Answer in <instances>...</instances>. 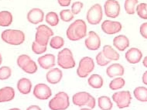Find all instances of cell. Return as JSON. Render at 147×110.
Listing matches in <instances>:
<instances>
[{"label":"cell","mask_w":147,"mask_h":110,"mask_svg":"<svg viewBox=\"0 0 147 110\" xmlns=\"http://www.w3.org/2000/svg\"><path fill=\"white\" fill-rule=\"evenodd\" d=\"M67 37L71 41H78L87 35V25L83 20H77L67 30Z\"/></svg>","instance_id":"cell-1"},{"label":"cell","mask_w":147,"mask_h":110,"mask_svg":"<svg viewBox=\"0 0 147 110\" xmlns=\"http://www.w3.org/2000/svg\"><path fill=\"white\" fill-rule=\"evenodd\" d=\"M1 38L5 43L10 45H21L25 41V34L19 30H5L1 34Z\"/></svg>","instance_id":"cell-2"},{"label":"cell","mask_w":147,"mask_h":110,"mask_svg":"<svg viewBox=\"0 0 147 110\" xmlns=\"http://www.w3.org/2000/svg\"><path fill=\"white\" fill-rule=\"evenodd\" d=\"M48 105L51 110H66L70 105L68 95L64 92L57 93L49 102Z\"/></svg>","instance_id":"cell-3"},{"label":"cell","mask_w":147,"mask_h":110,"mask_svg":"<svg viewBox=\"0 0 147 110\" xmlns=\"http://www.w3.org/2000/svg\"><path fill=\"white\" fill-rule=\"evenodd\" d=\"M57 64L63 69H71L76 65L73 54L70 49L64 48L57 54Z\"/></svg>","instance_id":"cell-4"},{"label":"cell","mask_w":147,"mask_h":110,"mask_svg":"<svg viewBox=\"0 0 147 110\" xmlns=\"http://www.w3.org/2000/svg\"><path fill=\"white\" fill-rule=\"evenodd\" d=\"M53 36V32L49 26L42 24L37 26L36 32L35 41L38 44L43 47H47L49 39Z\"/></svg>","instance_id":"cell-5"},{"label":"cell","mask_w":147,"mask_h":110,"mask_svg":"<svg viewBox=\"0 0 147 110\" xmlns=\"http://www.w3.org/2000/svg\"><path fill=\"white\" fill-rule=\"evenodd\" d=\"M94 69V62L90 57H84L79 62V66L77 69L78 76L84 78Z\"/></svg>","instance_id":"cell-6"},{"label":"cell","mask_w":147,"mask_h":110,"mask_svg":"<svg viewBox=\"0 0 147 110\" xmlns=\"http://www.w3.org/2000/svg\"><path fill=\"white\" fill-rule=\"evenodd\" d=\"M103 16L102 5L96 3L92 5L87 13V21L89 24L91 25H97L101 23Z\"/></svg>","instance_id":"cell-7"},{"label":"cell","mask_w":147,"mask_h":110,"mask_svg":"<svg viewBox=\"0 0 147 110\" xmlns=\"http://www.w3.org/2000/svg\"><path fill=\"white\" fill-rule=\"evenodd\" d=\"M112 100L119 109L129 107L132 101V95L129 91L115 92L112 95Z\"/></svg>","instance_id":"cell-8"},{"label":"cell","mask_w":147,"mask_h":110,"mask_svg":"<svg viewBox=\"0 0 147 110\" xmlns=\"http://www.w3.org/2000/svg\"><path fill=\"white\" fill-rule=\"evenodd\" d=\"M105 14L109 18H117L120 13V5L116 0H107L104 5Z\"/></svg>","instance_id":"cell-9"},{"label":"cell","mask_w":147,"mask_h":110,"mask_svg":"<svg viewBox=\"0 0 147 110\" xmlns=\"http://www.w3.org/2000/svg\"><path fill=\"white\" fill-rule=\"evenodd\" d=\"M33 95L40 100H47L52 95V91L47 84L40 83L33 88Z\"/></svg>","instance_id":"cell-10"},{"label":"cell","mask_w":147,"mask_h":110,"mask_svg":"<svg viewBox=\"0 0 147 110\" xmlns=\"http://www.w3.org/2000/svg\"><path fill=\"white\" fill-rule=\"evenodd\" d=\"M84 44L90 51H97L101 47L100 36L94 31H90L88 34V37L84 41Z\"/></svg>","instance_id":"cell-11"},{"label":"cell","mask_w":147,"mask_h":110,"mask_svg":"<svg viewBox=\"0 0 147 110\" xmlns=\"http://www.w3.org/2000/svg\"><path fill=\"white\" fill-rule=\"evenodd\" d=\"M122 26L121 23L117 21L105 20L102 24V30L105 33L112 35L122 30Z\"/></svg>","instance_id":"cell-12"},{"label":"cell","mask_w":147,"mask_h":110,"mask_svg":"<svg viewBox=\"0 0 147 110\" xmlns=\"http://www.w3.org/2000/svg\"><path fill=\"white\" fill-rule=\"evenodd\" d=\"M44 19L43 11L39 8H33L27 13V20L32 24H39Z\"/></svg>","instance_id":"cell-13"},{"label":"cell","mask_w":147,"mask_h":110,"mask_svg":"<svg viewBox=\"0 0 147 110\" xmlns=\"http://www.w3.org/2000/svg\"><path fill=\"white\" fill-rule=\"evenodd\" d=\"M125 57L127 61L130 64H138L142 60V53L140 49L132 47L127 51Z\"/></svg>","instance_id":"cell-14"},{"label":"cell","mask_w":147,"mask_h":110,"mask_svg":"<svg viewBox=\"0 0 147 110\" xmlns=\"http://www.w3.org/2000/svg\"><path fill=\"white\" fill-rule=\"evenodd\" d=\"M39 65L43 69H51L55 66V56L52 54H47L40 57L37 60Z\"/></svg>","instance_id":"cell-15"},{"label":"cell","mask_w":147,"mask_h":110,"mask_svg":"<svg viewBox=\"0 0 147 110\" xmlns=\"http://www.w3.org/2000/svg\"><path fill=\"white\" fill-rule=\"evenodd\" d=\"M62 78H63V73L61 72V70L57 68V67L51 68L46 74L47 81L50 84H52L59 83L61 81V79H62Z\"/></svg>","instance_id":"cell-16"},{"label":"cell","mask_w":147,"mask_h":110,"mask_svg":"<svg viewBox=\"0 0 147 110\" xmlns=\"http://www.w3.org/2000/svg\"><path fill=\"white\" fill-rule=\"evenodd\" d=\"M91 97V95L88 92H77L72 97L74 105L77 106H84L86 105L87 103H88L89 99Z\"/></svg>","instance_id":"cell-17"},{"label":"cell","mask_w":147,"mask_h":110,"mask_svg":"<svg viewBox=\"0 0 147 110\" xmlns=\"http://www.w3.org/2000/svg\"><path fill=\"white\" fill-rule=\"evenodd\" d=\"M129 40L125 35H119L113 40V45L119 51H124L129 47Z\"/></svg>","instance_id":"cell-18"},{"label":"cell","mask_w":147,"mask_h":110,"mask_svg":"<svg viewBox=\"0 0 147 110\" xmlns=\"http://www.w3.org/2000/svg\"><path fill=\"white\" fill-rule=\"evenodd\" d=\"M15 97V90L9 86L0 88V103L10 102Z\"/></svg>","instance_id":"cell-19"},{"label":"cell","mask_w":147,"mask_h":110,"mask_svg":"<svg viewBox=\"0 0 147 110\" xmlns=\"http://www.w3.org/2000/svg\"><path fill=\"white\" fill-rule=\"evenodd\" d=\"M107 75L110 78L117 77V76H122L125 73V69L122 64H112L107 67Z\"/></svg>","instance_id":"cell-20"},{"label":"cell","mask_w":147,"mask_h":110,"mask_svg":"<svg viewBox=\"0 0 147 110\" xmlns=\"http://www.w3.org/2000/svg\"><path fill=\"white\" fill-rule=\"evenodd\" d=\"M17 89L23 95H27L32 89V82L28 78H22L17 82Z\"/></svg>","instance_id":"cell-21"},{"label":"cell","mask_w":147,"mask_h":110,"mask_svg":"<svg viewBox=\"0 0 147 110\" xmlns=\"http://www.w3.org/2000/svg\"><path fill=\"white\" fill-rule=\"evenodd\" d=\"M102 52L105 57L109 61H118L120 57L119 53L110 45H105Z\"/></svg>","instance_id":"cell-22"},{"label":"cell","mask_w":147,"mask_h":110,"mask_svg":"<svg viewBox=\"0 0 147 110\" xmlns=\"http://www.w3.org/2000/svg\"><path fill=\"white\" fill-rule=\"evenodd\" d=\"M88 84L93 88H101L103 86V78L101 75L97 74H92L88 80Z\"/></svg>","instance_id":"cell-23"},{"label":"cell","mask_w":147,"mask_h":110,"mask_svg":"<svg viewBox=\"0 0 147 110\" xmlns=\"http://www.w3.org/2000/svg\"><path fill=\"white\" fill-rule=\"evenodd\" d=\"M13 23V15L9 11H1L0 12V26H10Z\"/></svg>","instance_id":"cell-24"},{"label":"cell","mask_w":147,"mask_h":110,"mask_svg":"<svg viewBox=\"0 0 147 110\" xmlns=\"http://www.w3.org/2000/svg\"><path fill=\"white\" fill-rule=\"evenodd\" d=\"M135 98L138 101L146 103L147 102V88L143 87V86H140V87L136 88L133 91Z\"/></svg>","instance_id":"cell-25"},{"label":"cell","mask_w":147,"mask_h":110,"mask_svg":"<svg viewBox=\"0 0 147 110\" xmlns=\"http://www.w3.org/2000/svg\"><path fill=\"white\" fill-rule=\"evenodd\" d=\"M98 105L102 110H111L113 107V104L111 101V99L105 95L98 98Z\"/></svg>","instance_id":"cell-26"},{"label":"cell","mask_w":147,"mask_h":110,"mask_svg":"<svg viewBox=\"0 0 147 110\" xmlns=\"http://www.w3.org/2000/svg\"><path fill=\"white\" fill-rule=\"evenodd\" d=\"M139 0H125L124 8L126 13L129 15H133L136 13V6L138 4Z\"/></svg>","instance_id":"cell-27"},{"label":"cell","mask_w":147,"mask_h":110,"mask_svg":"<svg viewBox=\"0 0 147 110\" xmlns=\"http://www.w3.org/2000/svg\"><path fill=\"white\" fill-rule=\"evenodd\" d=\"M125 84V81L123 78L119 77L112 80L110 84H109V88L111 90H118L120 88H122Z\"/></svg>","instance_id":"cell-28"},{"label":"cell","mask_w":147,"mask_h":110,"mask_svg":"<svg viewBox=\"0 0 147 110\" xmlns=\"http://www.w3.org/2000/svg\"><path fill=\"white\" fill-rule=\"evenodd\" d=\"M46 22L51 26H56L59 23L58 15L55 12H49L45 17Z\"/></svg>","instance_id":"cell-29"},{"label":"cell","mask_w":147,"mask_h":110,"mask_svg":"<svg viewBox=\"0 0 147 110\" xmlns=\"http://www.w3.org/2000/svg\"><path fill=\"white\" fill-rule=\"evenodd\" d=\"M64 45V40L60 36H53L50 41V46L53 49H61Z\"/></svg>","instance_id":"cell-30"},{"label":"cell","mask_w":147,"mask_h":110,"mask_svg":"<svg viewBox=\"0 0 147 110\" xmlns=\"http://www.w3.org/2000/svg\"><path fill=\"white\" fill-rule=\"evenodd\" d=\"M37 69H38V67L36 65L35 61H33V60L31 59L30 61L26 64L24 67H23V71H24V72L27 73V74H35L36 72H37Z\"/></svg>","instance_id":"cell-31"},{"label":"cell","mask_w":147,"mask_h":110,"mask_svg":"<svg viewBox=\"0 0 147 110\" xmlns=\"http://www.w3.org/2000/svg\"><path fill=\"white\" fill-rule=\"evenodd\" d=\"M136 13L141 19L147 20V4L146 3H140L136 5Z\"/></svg>","instance_id":"cell-32"},{"label":"cell","mask_w":147,"mask_h":110,"mask_svg":"<svg viewBox=\"0 0 147 110\" xmlns=\"http://www.w3.org/2000/svg\"><path fill=\"white\" fill-rule=\"evenodd\" d=\"M12 70L9 67L3 66L0 67V80H7L11 77Z\"/></svg>","instance_id":"cell-33"},{"label":"cell","mask_w":147,"mask_h":110,"mask_svg":"<svg viewBox=\"0 0 147 110\" xmlns=\"http://www.w3.org/2000/svg\"><path fill=\"white\" fill-rule=\"evenodd\" d=\"M74 16V15L70 9H63V10L61 11V13H60V17H61V20L64 21V22H71V20H73Z\"/></svg>","instance_id":"cell-34"},{"label":"cell","mask_w":147,"mask_h":110,"mask_svg":"<svg viewBox=\"0 0 147 110\" xmlns=\"http://www.w3.org/2000/svg\"><path fill=\"white\" fill-rule=\"evenodd\" d=\"M31 60L30 57L26 55V54H22L18 57L17 58V64L18 66L20 67L21 69H23L26 64H27Z\"/></svg>","instance_id":"cell-35"},{"label":"cell","mask_w":147,"mask_h":110,"mask_svg":"<svg viewBox=\"0 0 147 110\" xmlns=\"http://www.w3.org/2000/svg\"><path fill=\"white\" fill-rule=\"evenodd\" d=\"M47 47L41 46L40 44H38L36 41H33L32 44V51L33 53H35L36 54H42L43 53H45L47 51Z\"/></svg>","instance_id":"cell-36"},{"label":"cell","mask_w":147,"mask_h":110,"mask_svg":"<svg viewBox=\"0 0 147 110\" xmlns=\"http://www.w3.org/2000/svg\"><path fill=\"white\" fill-rule=\"evenodd\" d=\"M111 61H109L107 58L105 57V56L102 54V52H99L98 54L96 55V62L98 65L102 67H105L108 65L110 63Z\"/></svg>","instance_id":"cell-37"},{"label":"cell","mask_w":147,"mask_h":110,"mask_svg":"<svg viewBox=\"0 0 147 110\" xmlns=\"http://www.w3.org/2000/svg\"><path fill=\"white\" fill-rule=\"evenodd\" d=\"M83 6H84L83 3H81V2H75L71 5V10L74 15H78V14L80 13L81 9H83Z\"/></svg>","instance_id":"cell-38"},{"label":"cell","mask_w":147,"mask_h":110,"mask_svg":"<svg viewBox=\"0 0 147 110\" xmlns=\"http://www.w3.org/2000/svg\"><path fill=\"white\" fill-rule=\"evenodd\" d=\"M140 32L143 38L147 39V23H142V25L140 26Z\"/></svg>","instance_id":"cell-39"},{"label":"cell","mask_w":147,"mask_h":110,"mask_svg":"<svg viewBox=\"0 0 147 110\" xmlns=\"http://www.w3.org/2000/svg\"><path fill=\"white\" fill-rule=\"evenodd\" d=\"M95 105H96V101H95V99H94L92 95H91V97L89 99L88 103H87V106L91 109H93L94 107H95Z\"/></svg>","instance_id":"cell-40"},{"label":"cell","mask_w":147,"mask_h":110,"mask_svg":"<svg viewBox=\"0 0 147 110\" xmlns=\"http://www.w3.org/2000/svg\"><path fill=\"white\" fill-rule=\"evenodd\" d=\"M61 6H68L71 3V0H57Z\"/></svg>","instance_id":"cell-41"},{"label":"cell","mask_w":147,"mask_h":110,"mask_svg":"<svg viewBox=\"0 0 147 110\" xmlns=\"http://www.w3.org/2000/svg\"><path fill=\"white\" fill-rule=\"evenodd\" d=\"M26 110H42L41 109V108L40 107V106H38V105H30V106H29L27 109H26Z\"/></svg>","instance_id":"cell-42"},{"label":"cell","mask_w":147,"mask_h":110,"mask_svg":"<svg viewBox=\"0 0 147 110\" xmlns=\"http://www.w3.org/2000/svg\"><path fill=\"white\" fill-rule=\"evenodd\" d=\"M142 82L144 83L146 85H147V71L144 72V74H142Z\"/></svg>","instance_id":"cell-43"},{"label":"cell","mask_w":147,"mask_h":110,"mask_svg":"<svg viewBox=\"0 0 147 110\" xmlns=\"http://www.w3.org/2000/svg\"><path fill=\"white\" fill-rule=\"evenodd\" d=\"M142 64H143V66L147 67V56L145 57L144 59H143V61H142Z\"/></svg>","instance_id":"cell-44"},{"label":"cell","mask_w":147,"mask_h":110,"mask_svg":"<svg viewBox=\"0 0 147 110\" xmlns=\"http://www.w3.org/2000/svg\"><path fill=\"white\" fill-rule=\"evenodd\" d=\"M2 62H3V57H2V55L0 54V65L2 64Z\"/></svg>","instance_id":"cell-45"},{"label":"cell","mask_w":147,"mask_h":110,"mask_svg":"<svg viewBox=\"0 0 147 110\" xmlns=\"http://www.w3.org/2000/svg\"><path fill=\"white\" fill-rule=\"evenodd\" d=\"M9 110H20V109H18V108H13V109H10Z\"/></svg>","instance_id":"cell-46"},{"label":"cell","mask_w":147,"mask_h":110,"mask_svg":"<svg viewBox=\"0 0 147 110\" xmlns=\"http://www.w3.org/2000/svg\"><path fill=\"white\" fill-rule=\"evenodd\" d=\"M80 110H91V109H86V108H84V109H81Z\"/></svg>","instance_id":"cell-47"}]
</instances>
